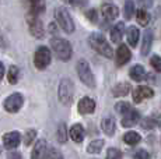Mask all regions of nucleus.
<instances>
[{
    "instance_id": "obj_4",
    "label": "nucleus",
    "mask_w": 161,
    "mask_h": 159,
    "mask_svg": "<svg viewBox=\"0 0 161 159\" xmlns=\"http://www.w3.org/2000/svg\"><path fill=\"white\" fill-rule=\"evenodd\" d=\"M77 74H79L83 84H86L90 88L95 87V80H94V75H92V71L90 69V64L87 63V60L80 59L77 62Z\"/></svg>"
},
{
    "instance_id": "obj_8",
    "label": "nucleus",
    "mask_w": 161,
    "mask_h": 159,
    "mask_svg": "<svg viewBox=\"0 0 161 159\" xmlns=\"http://www.w3.org/2000/svg\"><path fill=\"white\" fill-rule=\"evenodd\" d=\"M24 103V98L21 94L15 92V94H11L8 98H6L4 99V103H3V106H4V109L7 112L10 113H15L18 112L21 109V106H23Z\"/></svg>"
},
{
    "instance_id": "obj_32",
    "label": "nucleus",
    "mask_w": 161,
    "mask_h": 159,
    "mask_svg": "<svg viewBox=\"0 0 161 159\" xmlns=\"http://www.w3.org/2000/svg\"><path fill=\"white\" fill-rule=\"evenodd\" d=\"M150 64H151V67H153L156 71L161 73V57H160V56L154 54V56L150 59Z\"/></svg>"
},
{
    "instance_id": "obj_28",
    "label": "nucleus",
    "mask_w": 161,
    "mask_h": 159,
    "mask_svg": "<svg viewBox=\"0 0 161 159\" xmlns=\"http://www.w3.org/2000/svg\"><path fill=\"white\" fill-rule=\"evenodd\" d=\"M135 3L132 2V0H126L125 3V7H123V14H125V18L126 20H130L133 17V14H135Z\"/></svg>"
},
{
    "instance_id": "obj_18",
    "label": "nucleus",
    "mask_w": 161,
    "mask_h": 159,
    "mask_svg": "<svg viewBox=\"0 0 161 159\" xmlns=\"http://www.w3.org/2000/svg\"><path fill=\"white\" fill-rule=\"evenodd\" d=\"M151 45H153V32L150 29H147L143 35V44H142V54L143 56H147L150 53Z\"/></svg>"
},
{
    "instance_id": "obj_6",
    "label": "nucleus",
    "mask_w": 161,
    "mask_h": 159,
    "mask_svg": "<svg viewBox=\"0 0 161 159\" xmlns=\"http://www.w3.org/2000/svg\"><path fill=\"white\" fill-rule=\"evenodd\" d=\"M51 59H52L51 50H49L46 46H41V48L36 49V52H35L34 64H35V67L38 70H44L51 64Z\"/></svg>"
},
{
    "instance_id": "obj_20",
    "label": "nucleus",
    "mask_w": 161,
    "mask_h": 159,
    "mask_svg": "<svg viewBox=\"0 0 161 159\" xmlns=\"http://www.w3.org/2000/svg\"><path fill=\"white\" fill-rule=\"evenodd\" d=\"M126 38H128V44L132 48H135L139 42V38H140V32L136 27H129L128 31H126Z\"/></svg>"
},
{
    "instance_id": "obj_19",
    "label": "nucleus",
    "mask_w": 161,
    "mask_h": 159,
    "mask_svg": "<svg viewBox=\"0 0 161 159\" xmlns=\"http://www.w3.org/2000/svg\"><path fill=\"white\" fill-rule=\"evenodd\" d=\"M101 128L107 136H114L115 134V119L114 117H105L101 121Z\"/></svg>"
},
{
    "instance_id": "obj_10",
    "label": "nucleus",
    "mask_w": 161,
    "mask_h": 159,
    "mask_svg": "<svg viewBox=\"0 0 161 159\" xmlns=\"http://www.w3.org/2000/svg\"><path fill=\"white\" fill-rule=\"evenodd\" d=\"M130 57H132L130 49L126 46V45L120 44L119 48L116 49V64L118 66H125L130 60Z\"/></svg>"
},
{
    "instance_id": "obj_21",
    "label": "nucleus",
    "mask_w": 161,
    "mask_h": 159,
    "mask_svg": "<svg viewBox=\"0 0 161 159\" xmlns=\"http://www.w3.org/2000/svg\"><path fill=\"white\" fill-rule=\"evenodd\" d=\"M30 2V13L39 16L45 11V0H28Z\"/></svg>"
},
{
    "instance_id": "obj_38",
    "label": "nucleus",
    "mask_w": 161,
    "mask_h": 159,
    "mask_svg": "<svg viewBox=\"0 0 161 159\" xmlns=\"http://www.w3.org/2000/svg\"><path fill=\"white\" fill-rule=\"evenodd\" d=\"M136 2L142 6V8H150L151 6H153L154 0H136Z\"/></svg>"
},
{
    "instance_id": "obj_26",
    "label": "nucleus",
    "mask_w": 161,
    "mask_h": 159,
    "mask_svg": "<svg viewBox=\"0 0 161 159\" xmlns=\"http://www.w3.org/2000/svg\"><path fill=\"white\" fill-rule=\"evenodd\" d=\"M103 146H104V141H103V140H94V141H91L88 144L87 152H88V154H98V152L103 149Z\"/></svg>"
},
{
    "instance_id": "obj_17",
    "label": "nucleus",
    "mask_w": 161,
    "mask_h": 159,
    "mask_svg": "<svg viewBox=\"0 0 161 159\" xmlns=\"http://www.w3.org/2000/svg\"><path fill=\"white\" fill-rule=\"evenodd\" d=\"M84 136H86V131L81 124H74V126L70 128V138H72L74 142H83Z\"/></svg>"
},
{
    "instance_id": "obj_16",
    "label": "nucleus",
    "mask_w": 161,
    "mask_h": 159,
    "mask_svg": "<svg viewBox=\"0 0 161 159\" xmlns=\"http://www.w3.org/2000/svg\"><path fill=\"white\" fill-rule=\"evenodd\" d=\"M123 32H125V24L118 23L116 25H114L112 29H111V41H112L114 44H119L123 36Z\"/></svg>"
},
{
    "instance_id": "obj_2",
    "label": "nucleus",
    "mask_w": 161,
    "mask_h": 159,
    "mask_svg": "<svg viewBox=\"0 0 161 159\" xmlns=\"http://www.w3.org/2000/svg\"><path fill=\"white\" fill-rule=\"evenodd\" d=\"M51 48L53 49V53L56 54V57L60 59L62 62H67L72 57V45L66 39L58 38V36L56 38H52Z\"/></svg>"
},
{
    "instance_id": "obj_31",
    "label": "nucleus",
    "mask_w": 161,
    "mask_h": 159,
    "mask_svg": "<svg viewBox=\"0 0 161 159\" xmlns=\"http://www.w3.org/2000/svg\"><path fill=\"white\" fill-rule=\"evenodd\" d=\"M105 159H122V154L119 149L116 148H109L107 152V158Z\"/></svg>"
},
{
    "instance_id": "obj_37",
    "label": "nucleus",
    "mask_w": 161,
    "mask_h": 159,
    "mask_svg": "<svg viewBox=\"0 0 161 159\" xmlns=\"http://www.w3.org/2000/svg\"><path fill=\"white\" fill-rule=\"evenodd\" d=\"M45 159H63L60 156V154H59L58 151H55V149H52L51 152H46V156H45Z\"/></svg>"
},
{
    "instance_id": "obj_27",
    "label": "nucleus",
    "mask_w": 161,
    "mask_h": 159,
    "mask_svg": "<svg viewBox=\"0 0 161 159\" xmlns=\"http://www.w3.org/2000/svg\"><path fill=\"white\" fill-rule=\"evenodd\" d=\"M56 138L60 144H64L67 140V128H66V124L64 123H60L58 127V133H56Z\"/></svg>"
},
{
    "instance_id": "obj_22",
    "label": "nucleus",
    "mask_w": 161,
    "mask_h": 159,
    "mask_svg": "<svg viewBox=\"0 0 161 159\" xmlns=\"http://www.w3.org/2000/svg\"><path fill=\"white\" fill-rule=\"evenodd\" d=\"M129 75H130V78L135 80V81H142V80H144V77H146V70H144L143 66L136 64V66H133L130 69Z\"/></svg>"
},
{
    "instance_id": "obj_25",
    "label": "nucleus",
    "mask_w": 161,
    "mask_h": 159,
    "mask_svg": "<svg viewBox=\"0 0 161 159\" xmlns=\"http://www.w3.org/2000/svg\"><path fill=\"white\" fill-rule=\"evenodd\" d=\"M136 20H137V23L140 25H143V27L147 25L148 21H150V16H148V13L146 11V8H139L136 11Z\"/></svg>"
},
{
    "instance_id": "obj_5",
    "label": "nucleus",
    "mask_w": 161,
    "mask_h": 159,
    "mask_svg": "<svg viewBox=\"0 0 161 159\" xmlns=\"http://www.w3.org/2000/svg\"><path fill=\"white\" fill-rule=\"evenodd\" d=\"M73 95H74V85L72 80L63 78L59 84V100L63 105H70L73 102Z\"/></svg>"
},
{
    "instance_id": "obj_3",
    "label": "nucleus",
    "mask_w": 161,
    "mask_h": 159,
    "mask_svg": "<svg viewBox=\"0 0 161 159\" xmlns=\"http://www.w3.org/2000/svg\"><path fill=\"white\" fill-rule=\"evenodd\" d=\"M55 16H56V21H58L59 27H60L64 32L66 33H73L74 23H73V18H72V16H70L69 10H67L66 7H58Z\"/></svg>"
},
{
    "instance_id": "obj_14",
    "label": "nucleus",
    "mask_w": 161,
    "mask_h": 159,
    "mask_svg": "<svg viewBox=\"0 0 161 159\" xmlns=\"http://www.w3.org/2000/svg\"><path fill=\"white\" fill-rule=\"evenodd\" d=\"M140 120V115H139L137 110L135 109H130L128 113H125L122 117V126L123 127H133L139 123Z\"/></svg>"
},
{
    "instance_id": "obj_9",
    "label": "nucleus",
    "mask_w": 161,
    "mask_h": 159,
    "mask_svg": "<svg viewBox=\"0 0 161 159\" xmlns=\"http://www.w3.org/2000/svg\"><path fill=\"white\" fill-rule=\"evenodd\" d=\"M154 91L151 90L150 87H144V85H140V87L135 88L133 91V100L136 103H140L143 99H148V98H153Z\"/></svg>"
},
{
    "instance_id": "obj_12",
    "label": "nucleus",
    "mask_w": 161,
    "mask_h": 159,
    "mask_svg": "<svg viewBox=\"0 0 161 159\" xmlns=\"http://www.w3.org/2000/svg\"><path fill=\"white\" fill-rule=\"evenodd\" d=\"M101 14L107 21H114L116 20L118 16H119V10H118L116 6L109 4V3H105V4L101 6Z\"/></svg>"
},
{
    "instance_id": "obj_35",
    "label": "nucleus",
    "mask_w": 161,
    "mask_h": 159,
    "mask_svg": "<svg viewBox=\"0 0 161 159\" xmlns=\"http://www.w3.org/2000/svg\"><path fill=\"white\" fill-rule=\"evenodd\" d=\"M135 159H150V155H148L147 151H144V149H140V151H137L135 154Z\"/></svg>"
},
{
    "instance_id": "obj_39",
    "label": "nucleus",
    "mask_w": 161,
    "mask_h": 159,
    "mask_svg": "<svg viewBox=\"0 0 161 159\" xmlns=\"http://www.w3.org/2000/svg\"><path fill=\"white\" fill-rule=\"evenodd\" d=\"M153 120L156 121V126L161 127V115H158V113H156V115H153Z\"/></svg>"
},
{
    "instance_id": "obj_15",
    "label": "nucleus",
    "mask_w": 161,
    "mask_h": 159,
    "mask_svg": "<svg viewBox=\"0 0 161 159\" xmlns=\"http://www.w3.org/2000/svg\"><path fill=\"white\" fill-rule=\"evenodd\" d=\"M46 142L45 140H39L36 141L35 146L32 149V154H31V159H45L46 156Z\"/></svg>"
},
{
    "instance_id": "obj_23",
    "label": "nucleus",
    "mask_w": 161,
    "mask_h": 159,
    "mask_svg": "<svg viewBox=\"0 0 161 159\" xmlns=\"http://www.w3.org/2000/svg\"><path fill=\"white\" fill-rule=\"evenodd\" d=\"M129 92H130V85H129L128 82H119V84H116L112 90L114 96H116V98L126 96Z\"/></svg>"
},
{
    "instance_id": "obj_41",
    "label": "nucleus",
    "mask_w": 161,
    "mask_h": 159,
    "mask_svg": "<svg viewBox=\"0 0 161 159\" xmlns=\"http://www.w3.org/2000/svg\"><path fill=\"white\" fill-rule=\"evenodd\" d=\"M62 2H63L64 4H73L74 0H62Z\"/></svg>"
},
{
    "instance_id": "obj_33",
    "label": "nucleus",
    "mask_w": 161,
    "mask_h": 159,
    "mask_svg": "<svg viewBox=\"0 0 161 159\" xmlns=\"http://www.w3.org/2000/svg\"><path fill=\"white\" fill-rule=\"evenodd\" d=\"M35 137H36V131L35 130H28L25 133V137H24V144L28 146L34 140H35Z\"/></svg>"
},
{
    "instance_id": "obj_29",
    "label": "nucleus",
    "mask_w": 161,
    "mask_h": 159,
    "mask_svg": "<svg viewBox=\"0 0 161 159\" xmlns=\"http://www.w3.org/2000/svg\"><path fill=\"white\" fill-rule=\"evenodd\" d=\"M18 75H20V70H18L15 66H11L10 69H8V74H7L8 82H10V84H17Z\"/></svg>"
},
{
    "instance_id": "obj_40",
    "label": "nucleus",
    "mask_w": 161,
    "mask_h": 159,
    "mask_svg": "<svg viewBox=\"0 0 161 159\" xmlns=\"http://www.w3.org/2000/svg\"><path fill=\"white\" fill-rule=\"evenodd\" d=\"M3 75H4V66H3V63L0 62V81L3 80Z\"/></svg>"
},
{
    "instance_id": "obj_30",
    "label": "nucleus",
    "mask_w": 161,
    "mask_h": 159,
    "mask_svg": "<svg viewBox=\"0 0 161 159\" xmlns=\"http://www.w3.org/2000/svg\"><path fill=\"white\" fill-rule=\"evenodd\" d=\"M115 109L118 113H120V115H125V113H128L129 110L132 109L130 103L129 102H118L115 105Z\"/></svg>"
},
{
    "instance_id": "obj_11",
    "label": "nucleus",
    "mask_w": 161,
    "mask_h": 159,
    "mask_svg": "<svg viewBox=\"0 0 161 159\" xmlns=\"http://www.w3.org/2000/svg\"><path fill=\"white\" fill-rule=\"evenodd\" d=\"M20 140V133H17V131H10V133H6L3 136V144L7 149H14L15 146H18Z\"/></svg>"
},
{
    "instance_id": "obj_34",
    "label": "nucleus",
    "mask_w": 161,
    "mask_h": 159,
    "mask_svg": "<svg viewBox=\"0 0 161 159\" xmlns=\"http://www.w3.org/2000/svg\"><path fill=\"white\" fill-rule=\"evenodd\" d=\"M142 127L150 130V128L156 127V121L153 120V117H146V119H143V121H142Z\"/></svg>"
},
{
    "instance_id": "obj_1",
    "label": "nucleus",
    "mask_w": 161,
    "mask_h": 159,
    "mask_svg": "<svg viewBox=\"0 0 161 159\" xmlns=\"http://www.w3.org/2000/svg\"><path fill=\"white\" fill-rule=\"evenodd\" d=\"M88 44H90V46L94 49L95 52H98L100 54H103L104 57L111 59V57L114 56L112 48H111V45L108 44L107 39H105L104 35H101V33H98V32L91 33V35H90V38H88Z\"/></svg>"
},
{
    "instance_id": "obj_13",
    "label": "nucleus",
    "mask_w": 161,
    "mask_h": 159,
    "mask_svg": "<svg viewBox=\"0 0 161 159\" xmlns=\"http://www.w3.org/2000/svg\"><path fill=\"white\" fill-rule=\"evenodd\" d=\"M77 108H79V112L81 113V115H90V113H92L95 110V102L91 99V98L84 96L79 100Z\"/></svg>"
},
{
    "instance_id": "obj_7",
    "label": "nucleus",
    "mask_w": 161,
    "mask_h": 159,
    "mask_svg": "<svg viewBox=\"0 0 161 159\" xmlns=\"http://www.w3.org/2000/svg\"><path fill=\"white\" fill-rule=\"evenodd\" d=\"M27 23H28L31 35L35 36L36 39L44 38V35H45L44 24H42V21H41V18H39V16H35V14L28 13V16H27Z\"/></svg>"
},
{
    "instance_id": "obj_36",
    "label": "nucleus",
    "mask_w": 161,
    "mask_h": 159,
    "mask_svg": "<svg viewBox=\"0 0 161 159\" xmlns=\"http://www.w3.org/2000/svg\"><path fill=\"white\" fill-rule=\"evenodd\" d=\"M87 18L91 23H97L98 17H97V10H94V8H91V10L87 11Z\"/></svg>"
},
{
    "instance_id": "obj_24",
    "label": "nucleus",
    "mask_w": 161,
    "mask_h": 159,
    "mask_svg": "<svg viewBox=\"0 0 161 159\" xmlns=\"http://www.w3.org/2000/svg\"><path fill=\"white\" fill-rule=\"evenodd\" d=\"M142 140L140 134L136 133V131H128V133L123 136V141H125L128 145H136V144H139Z\"/></svg>"
}]
</instances>
